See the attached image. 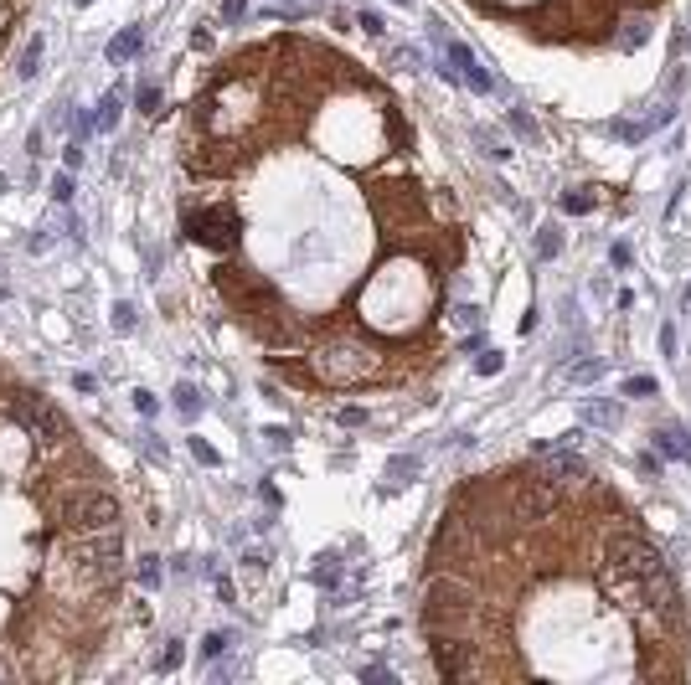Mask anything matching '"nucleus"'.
Instances as JSON below:
<instances>
[{
    "mask_svg": "<svg viewBox=\"0 0 691 685\" xmlns=\"http://www.w3.org/2000/svg\"><path fill=\"white\" fill-rule=\"evenodd\" d=\"M191 459H197V464H207V469H212V464H217V449H212L207 438H191Z\"/></svg>",
    "mask_w": 691,
    "mask_h": 685,
    "instance_id": "22",
    "label": "nucleus"
},
{
    "mask_svg": "<svg viewBox=\"0 0 691 685\" xmlns=\"http://www.w3.org/2000/svg\"><path fill=\"white\" fill-rule=\"evenodd\" d=\"M243 567L253 572V577H258V572H269V551H248V557H243Z\"/></svg>",
    "mask_w": 691,
    "mask_h": 685,
    "instance_id": "28",
    "label": "nucleus"
},
{
    "mask_svg": "<svg viewBox=\"0 0 691 685\" xmlns=\"http://www.w3.org/2000/svg\"><path fill=\"white\" fill-rule=\"evenodd\" d=\"M114 330H119V335H129V330H135V304H129V299L114 304Z\"/></svg>",
    "mask_w": 691,
    "mask_h": 685,
    "instance_id": "20",
    "label": "nucleus"
},
{
    "mask_svg": "<svg viewBox=\"0 0 691 685\" xmlns=\"http://www.w3.org/2000/svg\"><path fill=\"white\" fill-rule=\"evenodd\" d=\"M563 211H568V216H588V211H593V196H588V191H568V196H563Z\"/></svg>",
    "mask_w": 691,
    "mask_h": 685,
    "instance_id": "16",
    "label": "nucleus"
},
{
    "mask_svg": "<svg viewBox=\"0 0 691 685\" xmlns=\"http://www.w3.org/2000/svg\"><path fill=\"white\" fill-rule=\"evenodd\" d=\"M41 145H47V135H41V129H31V135H26V155H47Z\"/></svg>",
    "mask_w": 691,
    "mask_h": 685,
    "instance_id": "33",
    "label": "nucleus"
},
{
    "mask_svg": "<svg viewBox=\"0 0 691 685\" xmlns=\"http://www.w3.org/2000/svg\"><path fill=\"white\" fill-rule=\"evenodd\" d=\"M62 165L78 170V165H83V145H68V150H62Z\"/></svg>",
    "mask_w": 691,
    "mask_h": 685,
    "instance_id": "32",
    "label": "nucleus"
},
{
    "mask_svg": "<svg viewBox=\"0 0 691 685\" xmlns=\"http://www.w3.org/2000/svg\"><path fill=\"white\" fill-rule=\"evenodd\" d=\"M660 356H665V361H676V325H665V330H660Z\"/></svg>",
    "mask_w": 691,
    "mask_h": 685,
    "instance_id": "27",
    "label": "nucleus"
},
{
    "mask_svg": "<svg viewBox=\"0 0 691 685\" xmlns=\"http://www.w3.org/2000/svg\"><path fill=\"white\" fill-rule=\"evenodd\" d=\"M686 315H691V283H686Z\"/></svg>",
    "mask_w": 691,
    "mask_h": 685,
    "instance_id": "39",
    "label": "nucleus"
},
{
    "mask_svg": "<svg viewBox=\"0 0 691 685\" xmlns=\"http://www.w3.org/2000/svg\"><path fill=\"white\" fill-rule=\"evenodd\" d=\"M145 52V31L140 26H124L114 41H109V62H135Z\"/></svg>",
    "mask_w": 691,
    "mask_h": 685,
    "instance_id": "6",
    "label": "nucleus"
},
{
    "mask_svg": "<svg viewBox=\"0 0 691 685\" xmlns=\"http://www.w3.org/2000/svg\"><path fill=\"white\" fill-rule=\"evenodd\" d=\"M366 680H372V685H393V670H377L372 665V670H366Z\"/></svg>",
    "mask_w": 691,
    "mask_h": 685,
    "instance_id": "37",
    "label": "nucleus"
},
{
    "mask_svg": "<svg viewBox=\"0 0 691 685\" xmlns=\"http://www.w3.org/2000/svg\"><path fill=\"white\" fill-rule=\"evenodd\" d=\"M603 371H609V361H603V356H588V361H578L568 377H573V382H598Z\"/></svg>",
    "mask_w": 691,
    "mask_h": 685,
    "instance_id": "12",
    "label": "nucleus"
},
{
    "mask_svg": "<svg viewBox=\"0 0 691 685\" xmlns=\"http://www.w3.org/2000/svg\"><path fill=\"white\" fill-rule=\"evenodd\" d=\"M614 417H619V407L614 402H583V423H593V428H614Z\"/></svg>",
    "mask_w": 691,
    "mask_h": 685,
    "instance_id": "11",
    "label": "nucleus"
},
{
    "mask_svg": "<svg viewBox=\"0 0 691 685\" xmlns=\"http://www.w3.org/2000/svg\"><path fill=\"white\" fill-rule=\"evenodd\" d=\"M336 423H341V428H361V423H366V407H341Z\"/></svg>",
    "mask_w": 691,
    "mask_h": 685,
    "instance_id": "25",
    "label": "nucleus"
},
{
    "mask_svg": "<svg viewBox=\"0 0 691 685\" xmlns=\"http://www.w3.org/2000/svg\"><path fill=\"white\" fill-rule=\"evenodd\" d=\"M135 108H140V114H160V88H155V83H140Z\"/></svg>",
    "mask_w": 691,
    "mask_h": 685,
    "instance_id": "15",
    "label": "nucleus"
},
{
    "mask_svg": "<svg viewBox=\"0 0 691 685\" xmlns=\"http://www.w3.org/2000/svg\"><path fill=\"white\" fill-rule=\"evenodd\" d=\"M124 521L119 500L103 490L98 479L88 484H73L68 495H62V525H68L73 536H98V531H114V525Z\"/></svg>",
    "mask_w": 691,
    "mask_h": 685,
    "instance_id": "1",
    "label": "nucleus"
},
{
    "mask_svg": "<svg viewBox=\"0 0 691 685\" xmlns=\"http://www.w3.org/2000/svg\"><path fill=\"white\" fill-rule=\"evenodd\" d=\"M501 366H506V356H501V350H480V356H474V371H480V377H501Z\"/></svg>",
    "mask_w": 691,
    "mask_h": 685,
    "instance_id": "14",
    "label": "nucleus"
},
{
    "mask_svg": "<svg viewBox=\"0 0 691 685\" xmlns=\"http://www.w3.org/2000/svg\"><path fill=\"white\" fill-rule=\"evenodd\" d=\"M645 41H650V16H635V21H624V31H619L614 47L635 52V47H645Z\"/></svg>",
    "mask_w": 691,
    "mask_h": 685,
    "instance_id": "9",
    "label": "nucleus"
},
{
    "mask_svg": "<svg viewBox=\"0 0 691 685\" xmlns=\"http://www.w3.org/2000/svg\"><path fill=\"white\" fill-rule=\"evenodd\" d=\"M140 582H145V587L160 582V557H155V551H145V557H140Z\"/></svg>",
    "mask_w": 691,
    "mask_h": 685,
    "instance_id": "19",
    "label": "nucleus"
},
{
    "mask_svg": "<svg viewBox=\"0 0 691 685\" xmlns=\"http://www.w3.org/2000/svg\"><path fill=\"white\" fill-rule=\"evenodd\" d=\"M418 454H398V459H387V469H382V479H377V495H398V490H407V484L418 479Z\"/></svg>",
    "mask_w": 691,
    "mask_h": 685,
    "instance_id": "3",
    "label": "nucleus"
},
{
    "mask_svg": "<svg viewBox=\"0 0 691 685\" xmlns=\"http://www.w3.org/2000/svg\"><path fill=\"white\" fill-rule=\"evenodd\" d=\"M671 114H676V103H660L650 119H640V124H630V119H619L614 124V140H624V145H640L645 135H655L660 124H671Z\"/></svg>",
    "mask_w": 691,
    "mask_h": 685,
    "instance_id": "4",
    "label": "nucleus"
},
{
    "mask_svg": "<svg viewBox=\"0 0 691 685\" xmlns=\"http://www.w3.org/2000/svg\"><path fill=\"white\" fill-rule=\"evenodd\" d=\"M41 52H47V41L41 36H31L26 47H21V62H16V73H21V83H31L36 73H41Z\"/></svg>",
    "mask_w": 691,
    "mask_h": 685,
    "instance_id": "8",
    "label": "nucleus"
},
{
    "mask_svg": "<svg viewBox=\"0 0 691 685\" xmlns=\"http://www.w3.org/2000/svg\"><path fill=\"white\" fill-rule=\"evenodd\" d=\"M170 402H176V412L186 417V423H191V417H202V407H207V402H202V392L191 387V382H176V392H170Z\"/></svg>",
    "mask_w": 691,
    "mask_h": 685,
    "instance_id": "7",
    "label": "nucleus"
},
{
    "mask_svg": "<svg viewBox=\"0 0 691 685\" xmlns=\"http://www.w3.org/2000/svg\"><path fill=\"white\" fill-rule=\"evenodd\" d=\"M630 258H635V253L624 248V242H614V248H609V263H614V268H630Z\"/></svg>",
    "mask_w": 691,
    "mask_h": 685,
    "instance_id": "30",
    "label": "nucleus"
},
{
    "mask_svg": "<svg viewBox=\"0 0 691 685\" xmlns=\"http://www.w3.org/2000/svg\"><path fill=\"white\" fill-rule=\"evenodd\" d=\"M557 253H563V232L542 227V232H536V258H557Z\"/></svg>",
    "mask_w": 691,
    "mask_h": 685,
    "instance_id": "13",
    "label": "nucleus"
},
{
    "mask_svg": "<svg viewBox=\"0 0 691 685\" xmlns=\"http://www.w3.org/2000/svg\"><path fill=\"white\" fill-rule=\"evenodd\" d=\"M155 665H160V670H176V665H181V639H176V644H170V649L155 659Z\"/></svg>",
    "mask_w": 691,
    "mask_h": 685,
    "instance_id": "29",
    "label": "nucleus"
},
{
    "mask_svg": "<svg viewBox=\"0 0 691 685\" xmlns=\"http://www.w3.org/2000/svg\"><path fill=\"white\" fill-rule=\"evenodd\" d=\"M52 202H57V206H68V202H73V175H68V170L52 175Z\"/></svg>",
    "mask_w": 691,
    "mask_h": 685,
    "instance_id": "21",
    "label": "nucleus"
},
{
    "mask_svg": "<svg viewBox=\"0 0 691 685\" xmlns=\"http://www.w3.org/2000/svg\"><path fill=\"white\" fill-rule=\"evenodd\" d=\"M655 449H660V454H671V459H681V464H691V428H686V423H665V428H655Z\"/></svg>",
    "mask_w": 691,
    "mask_h": 685,
    "instance_id": "5",
    "label": "nucleus"
},
{
    "mask_svg": "<svg viewBox=\"0 0 691 685\" xmlns=\"http://www.w3.org/2000/svg\"><path fill=\"white\" fill-rule=\"evenodd\" d=\"M145 454H150V459H165V449H160V438H155V433H145Z\"/></svg>",
    "mask_w": 691,
    "mask_h": 685,
    "instance_id": "36",
    "label": "nucleus"
},
{
    "mask_svg": "<svg viewBox=\"0 0 691 685\" xmlns=\"http://www.w3.org/2000/svg\"><path fill=\"white\" fill-rule=\"evenodd\" d=\"M6 191H11V181H6V175H0V196H6Z\"/></svg>",
    "mask_w": 691,
    "mask_h": 685,
    "instance_id": "38",
    "label": "nucleus"
},
{
    "mask_svg": "<svg viewBox=\"0 0 691 685\" xmlns=\"http://www.w3.org/2000/svg\"><path fill=\"white\" fill-rule=\"evenodd\" d=\"M155 407H160V402H155V397H150V392L140 387V392H135V412H140V417H155Z\"/></svg>",
    "mask_w": 691,
    "mask_h": 685,
    "instance_id": "26",
    "label": "nucleus"
},
{
    "mask_svg": "<svg viewBox=\"0 0 691 685\" xmlns=\"http://www.w3.org/2000/svg\"><path fill=\"white\" fill-rule=\"evenodd\" d=\"M73 387H78V392H93V387H98V377H93V371H78Z\"/></svg>",
    "mask_w": 691,
    "mask_h": 685,
    "instance_id": "34",
    "label": "nucleus"
},
{
    "mask_svg": "<svg viewBox=\"0 0 691 685\" xmlns=\"http://www.w3.org/2000/svg\"><path fill=\"white\" fill-rule=\"evenodd\" d=\"M398 6H418V0H398Z\"/></svg>",
    "mask_w": 691,
    "mask_h": 685,
    "instance_id": "40",
    "label": "nucleus"
},
{
    "mask_svg": "<svg viewBox=\"0 0 691 685\" xmlns=\"http://www.w3.org/2000/svg\"><path fill=\"white\" fill-rule=\"evenodd\" d=\"M356 26H361V31H372V36H387V21H382L377 11H361V16H356Z\"/></svg>",
    "mask_w": 691,
    "mask_h": 685,
    "instance_id": "23",
    "label": "nucleus"
},
{
    "mask_svg": "<svg viewBox=\"0 0 691 685\" xmlns=\"http://www.w3.org/2000/svg\"><path fill=\"white\" fill-rule=\"evenodd\" d=\"M264 438H269L274 449H289V428H264Z\"/></svg>",
    "mask_w": 691,
    "mask_h": 685,
    "instance_id": "31",
    "label": "nucleus"
},
{
    "mask_svg": "<svg viewBox=\"0 0 691 685\" xmlns=\"http://www.w3.org/2000/svg\"><path fill=\"white\" fill-rule=\"evenodd\" d=\"M655 392H660L655 377H630V382H624V397H655Z\"/></svg>",
    "mask_w": 691,
    "mask_h": 685,
    "instance_id": "18",
    "label": "nucleus"
},
{
    "mask_svg": "<svg viewBox=\"0 0 691 685\" xmlns=\"http://www.w3.org/2000/svg\"><path fill=\"white\" fill-rule=\"evenodd\" d=\"M217 598H222V603H232V598H237V587H232V577H217Z\"/></svg>",
    "mask_w": 691,
    "mask_h": 685,
    "instance_id": "35",
    "label": "nucleus"
},
{
    "mask_svg": "<svg viewBox=\"0 0 691 685\" xmlns=\"http://www.w3.org/2000/svg\"><path fill=\"white\" fill-rule=\"evenodd\" d=\"M444 57H449V68L459 73V83H469L474 93H490V73L480 68V57H474L464 41H444Z\"/></svg>",
    "mask_w": 691,
    "mask_h": 685,
    "instance_id": "2",
    "label": "nucleus"
},
{
    "mask_svg": "<svg viewBox=\"0 0 691 685\" xmlns=\"http://www.w3.org/2000/svg\"><path fill=\"white\" fill-rule=\"evenodd\" d=\"M227 644H232V634H227V629H212V634L202 639V654H207V659H217Z\"/></svg>",
    "mask_w": 691,
    "mask_h": 685,
    "instance_id": "17",
    "label": "nucleus"
},
{
    "mask_svg": "<svg viewBox=\"0 0 691 685\" xmlns=\"http://www.w3.org/2000/svg\"><path fill=\"white\" fill-rule=\"evenodd\" d=\"M243 11H248V0H222V26H237Z\"/></svg>",
    "mask_w": 691,
    "mask_h": 685,
    "instance_id": "24",
    "label": "nucleus"
},
{
    "mask_svg": "<svg viewBox=\"0 0 691 685\" xmlns=\"http://www.w3.org/2000/svg\"><path fill=\"white\" fill-rule=\"evenodd\" d=\"M119 119H124V93H103V103H98V114H93V124L109 135V129H119Z\"/></svg>",
    "mask_w": 691,
    "mask_h": 685,
    "instance_id": "10",
    "label": "nucleus"
}]
</instances>
